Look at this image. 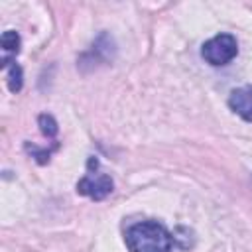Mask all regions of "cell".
<instances>
[{"label":"cell","instance_id":"1","mask_svg":"<svg viewBox=\"0 0 252 252\" xmlns=\"http://www.w3.org/2000/svg\"><path fill=\"white\" fill-rule=\"evenodd\" d=\"M126 246L130 252H171L173 238L158 220H142L126 230Z\"/></svg>","mask_w":252,"mask_h":252},{"label":"cell","instance_id":"2","mask_svg":"<svg viewBox=\"0 0 252 252\" xmlns=\"http://www.w3.org/2000/svg\"><path fill=\"white\" fill-rule=\"evenodd\" d=\"M236 53H238V43H236V37L230 33H219L211 37L209 41L203 43V49H201L203 59L215 67L230 63L236 57Z\"/></svg>","mask_w":252,"mask_h":252},{"label":"cell","instance_id":"3","mask_svg":"<svg viewBox=\"0 0 252 252\" xmlns=\"http://www.w3.org/2000/svg\"><path fill=\"white\" fill-rule=\"evenodd\" d=\"M112 191V179L106 175V173H87L79 183H77V193L81 195H87L94 201H100L104 199L108 193Z\"/></svg>","mask_w":252,"mask_h":252},{"label":"cell","instance_id":"4","mask_svg":"<svg viewBox=\"0 0 252 252\" xmlns=\"http://www.w3.org/2000/svg\"><path fill=\"white\" fill-rule=\"evenodd\" d=\"M228 106L246 122H252V85L234 89L228 96Z\"/></svg>","mask_w":252,"mask_h":252},{"label":"cell","instance_id":"5","mask_svg":"<svg viewBox=\"0 0 252 252\" xmlns=\"http://www.w3.org/2000/svg\"><path fill=\"white\" fill-rule=\"evenodd\" d=\"M2 67L8 71V89L12 93H18L22 89V69H20V65H16L12 61V57H4Z\"/></svg>","mask_w":252,"mask_h":252},{"label":"cell","instance_id":"6","mask_svg":"<svg viewBox=\"0 0 252 252\" xmlns=\"http://www.w3.org/2000/svg\"><path fill=\"white\" fill-rule=\"evenodd\" d=\"M2 47L6 53H18L20 51V35L14 30H8L2 33Z\"/></svg>","mask_w":252,"mask_h":252},{"label":"cell","instance_id":"7","mask_svg":"<svg viewBox=\"0 0 252 252\" xmlns=\"http://www.w3.org/2000/svg\"><path fill=\"white\" fill-rule=\"evenodd\" d=\"M37 122H39V130L47 136V138H53L55 134H57V122H55V118L53 116H49V114H39V118H37Z\"/></svg>","mask_w":252,"mask_h":252}]
</instances>
